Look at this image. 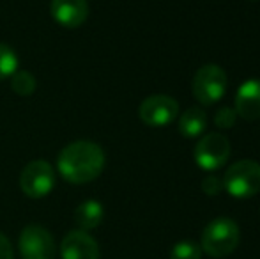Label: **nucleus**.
I'll return each mask as SVG.
<instances>
[{
    "label": "nucleus",
    "mask_w": 260,
    "mask_h": 259,
    "mask_svg": "<svg viewBox=\"0 0 260 259\" xmlns=\"http://www.w3.org/2000/svg\"><path fill=\"white\" fill-rule=\"evenodd\" d=\"M58 174L68 183L85 185L94 181L105 169V151L90 140H76L68 144L57 158Z\"/></svg>",
    "instance_id": "1"
},
{
    "label": "nucleus",
    "mask_w": 260,
    "mask_h": 259,
    "mask_svg": "<svg viewBox=\"0 0 260 259\" xmlns=\"http://www.w3.org/2000/svg\"><path fill=\"white\" fill-rule=\"evenodd\" d=\"M239 245V227L226 217L216 218L202 233V252L211 257H225Z\"/></svg>",
    "instance_id": "2"
},
{
    "label": "nucleus",
    "mask_w": 260,
    "mask_h": 259,
    "mask_svg": "<svg viewBox=\"0 0 260 259\" xmlns=\"http://www.w3.org/2000/svg\"><path fill=\"white\" fill-rule=\"evenodd\" d=\"M223 188L236 199H248L260 192V163L239 160L230 165L223 178Z\"/></svg>",
    "instance_id": "3"
},
{
    "label": "nucleus",
    "mask_w": 260,
    "mask_h": 259,
    "mask_svg": "<svg viewBox=\"0 0 260 259\" xmlns=\"http://www.w3.org/2000/svg\"><path fill=\"white\" fill-rule=\"evenodd\" d=\"M191 91L199 103L214 105L225 96L226 73L216 64H204L193 76Z\"/></svg>",
    "instance_id": "4"
},
{
    "label": "nucleus",
    "mask_w": 260,
    "mask_h": 259,
    "mask_svg": "<svg viewBox=\"0 0 260 259\" xmlns=\"http://www.w3.org/2000/svg\"><path fill=\"white\" fill-rule=\"evenodd\" d=\"M57 174L45 160H34L27 163L20 174V188L30 199H43L53 190Z\"/></svg>",
    "instance_id": "5"
},
{
    "label": "nucleus",
    "mask_w": 260,
    "mask_h": 259,
    "mask_svg": "<svg viewBox=\"0 0 260 259\" xmlns=\"http://www.w3.org/2000/svg\"><path fill=\"white\" fill-rule=\"evenodd\" d=\"M21 259H55L57 243L53 235L39 224H30L20 233L18 240Z\"/></svg>",
    "instance_id": "6"
},
{
    "label": "nucleus",
    "mask_w": 260,
    "mask_h": 259,
    "mask_svg": "<svg viewBox=\"0 0 260 259\" xmlns=\"http://www.w3.org/2000/svg\"><path fill=\"white\" fill-rule=\"evenodd\" d=\"M197 165L202 170H216L226 163L230 156V142L221 133H207L197 142L195 151Z\"/></svg>",
    "instance_id": "7"
},
{
    "label": "nucleus",
    "mask_w": 260,
    "mask_h": 259,
    "mask_svg": "<svg viewBox=\"0 0 260 259\" xmlns=\"http://www.w3.org/2000/svg\"><path fill=\"white\" fill-rule=\"evenodd\" d=\"M138 116L144 125L152 128H163L177 119L179 103L167 94H152L140 103Z\"/></svg>",
    "instance_id": "8"
},
{
    "label": "nucleus",
    "mask_w": 260,
    "mask_h": 259,
    "mask_svg": "<svg viewBox=\"0 0 260 259\" xmlns=\"http://www.w3.org/2000/svg\"><path fill=\"white\" fill-rule=\"evenodd\" d=\"M62 259H100L101 250L98 242L87 231H69L60 242Z\"/></svg>",
    "instance_id": "9"
},
{
    "label": "nucleus",
    "mask_w": 260,
    "mask_h": 259,
    "mask_svg": "<svg viewBox=\"0 0 260 259\" xmlns=\"http://www.w3.org/2000/svg\"><path fill=\"white\" fill-rule=\"evenodd\" d=\"M50 13L58 25L66 28H78L89 18L87 0H52Z\"/></svg>",
    "instance_id": "10"
},
{
    "label": "nucleus",
    "mask_w": 260,
    "mask_h": 259,
    "mask_svg": "<svg viewBox=\"0 0 260 259\" xmlns=\"http://www.w3.org/2000/svg\"><path fill=\"white\" fill-rule=\"evenodd\" d=\"M234 110L244 121H257L260 118V80L251 78L241 83L236 93Z\"/></svg>",
    "instance_id": "11"
},
{
    "label": "nucleus",
    "mask_w": 260,
    "mask_h": 259,
    "mask_svg": "<svg viewBox=\"0 0 260 259\" xmlns=\"http://www.w3.org/2000/svg\"><path fill=\"white\" fill-rule=\"evenodd\" d=\"M105 217L103 204L98 200H83L75 210V222L80 227V231H92L100 227Z\"/></svg>",
    "instance_id": "12"
},
{
    "label": "nucleus",
    "mask_w": 260,
    "mask_h": 259,
    "mask_svg": "<svg viewBox=\"0 0 260 259\" xmlns=\"http://www.w3.org/2000/svg\"><path fill=\"white\" fill-rule=\"evenodd\" d=\"M207 126V116L202 108L193 107L188 108L186 112H182L179 118V133L186 138H195L206 130Z\"/></svg>",
    "instance_id": "13"
},
{
    "label": "nucleus",
    "mask_w": 260,
    "mask_h": 259,
    "mask_svg": "<svg viewBox=\"0 0 260 259\" xmlns=\"http://www.w3.org/2000/svg\"><path fill=\"white\" fill-rule=\"evenodd\" d=\"M38 87L36 76L32 73L25 71V69H18L13 76H11V89L18 94V96H30Z\"/></svg>",
    "instance_id": "14"
},
{
    "label": "nucleus",
    "mask_w": 260,
    "mask_h": 259,
    "mask_svg": "<svg viewBox=\"0 0 260 259\" xmlns=\"http://www.w3.org/2000/svg\"><path fill=\"white\" fill-rule=\"evenodd\" d=\"M18 66H20V59L16 52L6 43H0V80L11 78L18 71Z\"/></svg>",
    "instance_id": "15"
},
{
    "label": "nucleus",
    "mask_w": 260,
    "mask_h": 259,
    "mask_svg": "<svg viewBox=\"0 0 260 259\" xmlns=\"http://www.w3.org/2000/svg\"><path fill=\"white\" fill-rule=\"evenodd\" d=\"M170 259H202V247L195 242H179L172 247Z\"/></svg>",
    "instance_id": "16"
},
{
    "label": "nucleus",
    "mask_w": 260,
    "mask_h": 259,
    "mask_svg": "<svg viewBox=\"0 0 260 259\" xmlns=\"http://www.w3.org/2000/svg\"><path fill=\"white\" fill-rule=\"evenodd\" d=\"M236 119H237V114L234 108L230 107H221L214 116V125L218 128H223V130H229L236 125Z\"/></svg>",
    "instance_id": "17"
},
{
    "label": "nucleus",
    "mask_w": 260,
    "mask_h": 259,
    "mask_svg": "<svg viewBox=\"0 0 260 259\" xmlns=\"http://www.w3.org/2000/svg\"><path fill=\"white\" fill-rule=\"evenodd\" d=\"M202 190H204V194H207L211 197L218 195L219 192L223 190V180H221V178H218V176L204 178V180H202Z\"/></svg>",
    "instance_id": "18"
},
{
    "label": "nucleus",
    "mask_w": 260,
    "mask_h": 259,
    "mask_svg": "<svg viewBox=\"0 0 260 259\" xmlns=\"http://www.w3.org/2000/svg\"><path fill=\"white\" fill-rule=\"evenodd\" d=\"M0 259H14L13 243L9 242L6 235L0 233Z\"/></svg>",
    "instance_id": "19"
},
{
    "label": "nucleus",
    "mask_w": 260,
    "mask_h": 259,
    "mask_svg": "<svg viewBox=\"0 0 260 259\" xmlns=\"http://www.w3.org/2000/svg\"><path fill=\"white\" fill-rule=\"evenodd\" d=\"M253 2H255V0H253Z\"/></svg>",
    "instance_id": "20"
}]
</instances>
